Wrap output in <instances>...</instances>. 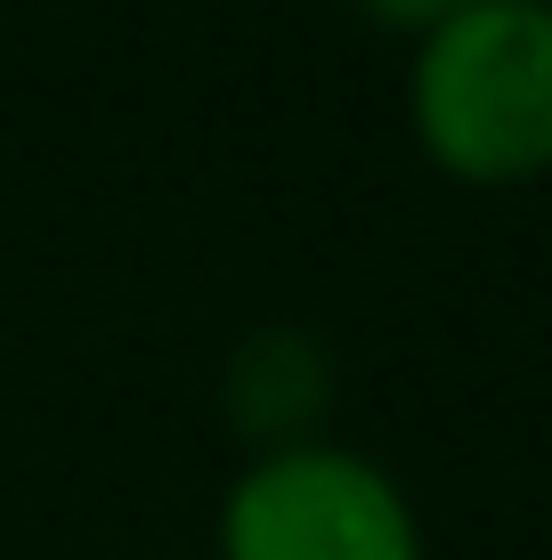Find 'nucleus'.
Wrapping results in <instances>:
<instances>
[{
    "label": "nucleus",
    "mask_w": 552,
    "mask_h": 560,
    "mask_svg": "<svg viewBox=\"0 0 552 560\" xmlns=\"http://www.w3.org/2000/svg\"><path fill=\"white\" fill-rule=\"evenodd\" d=\"M366 25H383V33H407V42H423L431 25H447L455 9H471V0H350Z\"/></svg>",
    "instance_id": "obj_4"
},
{
    "label": "nucleus",
    "mask_w": 552,
    "mask_h": 560,
    "mask_svg": "<svg viewBox=\"0 0 552 560\" xmlns=\"http://www.w3.org/2000/svg\"><path fill=\"white\" fill-rule=\"evenodd\" d=\"M212 545L220 560H431L398 471L333 431L244 455L220 488Z\"/></svg>",
    "instance_id": "obj_2"
},
{
    "label": "nucleus",
    "mask_w": 552,
    "mask_h": 560,
    "mask_svg": "<svg viewBox=\"0 0 552 560\" xmlns=\"http://www.w3.org/2000/svg\"><path fill=\"white\" fill-rule=\"evenodd\" d=\"M407 130L455 187L552 171V0H471L407 49Z\"/></svg>",
    "instance_id": "obj_1"
},
{
    "label": "nucleus",
    "mask_w": 552,
    "mask_h": 560,
    "mask_svg": "<svg viewBox=\"0 0 552 560\" xmlns=\"http://www.w3.org/2000/svg\"><path fill=\"white\" fill-rule=\"evenodd\" d=\"M220 398L236 415V431L260 447H293V439H317V422L333 407V358L317 334L301 325H252V334L227 350Z\"/></svg>",
    "instance_id": "obj_3"
}]
</instances>
